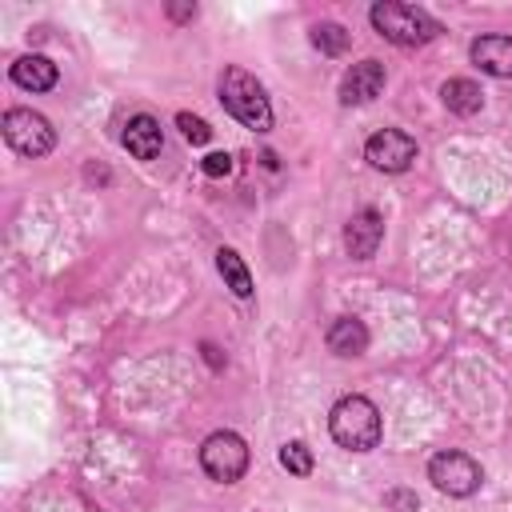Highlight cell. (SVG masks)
I'll use <instances>...</instances> for the list:
<instances>
[{
    "label": "cell",
    "mask_w": 512,
    "mask_h": 512,
    "mask_svg": "<svg viewBox=\"0 0 512 512\" xmlns=\"http://www.w3.org/2000/svg\"><path fill=\"white\" fill-rule=\"evenodd\" d=\"M368 24L376 36H384L396 48H420L428 40H436L444 28L432 12L416 8V4H400V0H380L368 8Z\"/></svg>",
    "instance_id": "1"
},
{
    "label": "cell",
    "mask_w": 512,
    "mask_h": 512,
    "mask_svg": "<svg viewBox=\"0 0 512 512\" xmlns=\"http://www.w3.org/2000/svg\"><path fill=\"white\" fill-rule=\"evenodd\" d=\"M216 92H220L224 112L236 116L244 128H252V132H268V128H272V100H268L264 84H260L248 68L228 64V68L220 72Z\"/></svg>",
    "instance_id": "2"
},
{
    "label": "cell",
    "mask_w": 512,
    "mask_h": 512,
    "mask_svg": "<svg viewBox=\"0 0 512 512\" xmlns=\"http://www.w3.org/2000/svg\"><path fill=\"white\" fill-rule=\"evenodd\" d=\"M328 432H332V440H336L340 448H348V452H372V448L380 444V436H384V420H380V408H376L368 396L352 392V396H340V400L332 404V412H328Z\"/></svg>",
    "instance_id": "3"
},
{
    "label": "cell",
    "mask_w": 512,
    "mask_h": 512,
    "mask_svg": "<svg viewBox=\"0 0 512 512\" xmlns=\"http://www.w3.org/2000/svg\"><path fill=\"white\" fill-rule=\"evenodd\" d=\"M248 460H252L248 440L232 428H220V432L204 436V444H200V468L216 484H236L248 472Z\"/></svg>",
    "instance_id": "4"
},
{
    "label": "cell",
    "mask_w": 512,
    "mask_h": 512,
    "mask_svg": "<svg viewBox=\"0 0 512 512\" xmlns=\"http://www.w3.org/2000/svg\"><path fill=\"white\" fill-rule=\"evenodd\" d=\"M0 132L8 140L12 152L28 156V160H40L56 148V128L44 112H32V108H8L4 120H0Z\"/></svg>",
    "instance_id": "5"
},
{
    "label": "cell",
    "mask_w": 512,
    "mask_h": 512,
    "mask_svg": "<svg viewBox=\"0 0 512 512\" xmlns=\"http://www.w3.org/2000/svg\"><path fill=\"white\" fill-rule=\"evenodd\" d=\"M428 480H432L436 492L464 500V496L480 492V484H484V468H480L468 452L444 448V452H436V456L428 460Z\"/></svg>",
    "instance_id": "6"
},
{
    "label": "cell",
    "mask_w": 512,
    "mask_h": 512,
    "mask_svg": "<svg viewBox=\"0 0 512 512\" xmlns=\"http://www.w3.org/2000/svg\"><path fill=\"white\" fill-rule=\"evenodd\" d=\"M416 140L404 132V128H380L364 140V160L376 168V172H388V176H400L416 164Z\"/></svg>",
    "instance_id": "7"
},
{
    "label": "cell",
    "mask_w": 512,
    "mask_h": 512,
    "mask_svg": "<svg viewBox=\"0 0 512 512\" xmlns=\"http://www.w3.org/2000/svg\"><path fill=\"white\" fill-rule=\"evenodd\" d=\"M384 84H388V68L376 60V56H364V60H356L348 72H344V80H340V104H368V100H376L380 92H384Z\"/></svg>",
    "instance_id": "8"
},
{
    "label": "cell",
    "mask_w": 512,
    "mask_h": 512,
    "mask_svg": "<svg viewBox=\"0 0 512 512\" xmlns=\"http://www.w3.org/2000/svg\"><path fill=\"white\" fill-rule=\"evenodd\" d=\"M380 240H384V216L376 208H360V212L348 216V224H344V252L352 260H372Z\"/></svg>",
    "instance_id": "9"
},
{
    "label": "cell",
    "mask_w": 512,
    "mask_h": 512,
    "mask_svg": "<svg viewBox=\"0 0 512 512\" xmlns=\"http://www.w3.org/2000/svg\"><path fill=\"white\" fill-rule=\"evenodd\" d=\"M468 56L472 64L492 76V80H512V36L504 32H488V36H476L468 44Z\"/></svg>",
    "instance_id": "10"
},
{
    "label": "cell",
    "mask_w": 512,
    "mask_h": 512,
    "mask_svg": "<svg viewBox=\"0 0 512 512\" xmlns=\"http://www.w3.org/2000/svg\"><path fill=\"white\" fill-rule=\"evenodd\" d=\"M8 76H12V84L24 88V92H52V88L60 84V68H56L48 56H40V52L16 56L12 68H8Z\"/></svg>",
    "instance_id": "11"
},
{
    "label": "cell",
    "mask_w": 512,
    "mask_h": 512,
    "mask_svg": "<svg viewBox=\"0 0 512 512\" xmlns=\"http://www.w3.org/2000/svg\"><path fill=\"white\" fill-rule=\"evenodd\" d=\"M124 148H128V156H136V160H156L160 152H164V128H160V120L156 116H148V112H136V116H128V124H124Z\"/></svg>",
    "instance_id": "12"
},
{
    "label": "cell",
    "mask_w": 512,
    "mask_h": 512,
    "mask_svg": "<svg viewBox=\"0 0 512 512\" xmlns=\"http://www.w3.org/2000/svg\"><path fill=\"white\" fill-rule=\"evenodd\" d=\"M440 100H444V108L456 112V116H476V112L484 108V92H480V84L468 80V76L444 80V84H440Z\"/></svg>",
    "instance_id": "13"
},
{
    "label": "cell",
    "mask_w": 512,
    "mask_h": 512,
    "mask_svg": "<svg viewBox=\"0 0 512 512\" xmlns=\"http://www.w3.org/2000/svg\"><path fill=\"white\" fill-rule=\"evenodd\" d=\"M364 348H368L364 320H356V316L332 320V328H328V352H336V356H364Z\"/></svg>",
    "instance_id": "14"
},
{
    "label": "cell",
    "mask_w": 512,
    "mask_h": 512,
    "mask_svg": "<svg viewBox=\"0 0 512 512\" xmlns=\"http://www.w3.org/2000/svg\"><path fill=\"white\" fill-rule=\"evenodd\" d=\"M216 272L224 276V288H232V296L252 300V272L236 248H216Z\"/></svg>",
    "instance_id": "15"
},
{
    "label": "cell",
    "mask_w": 512,
    "mask_h": 512,
    "mask_svg": "<svg viewBox=\"0 0 512 512\" xmlns=\"http://www.w3.org/2000/svg\"><path fill=\"white\" fill-rule=\"evenodd\" d=\"M308 40H312V48H320L324 56H340V52H348L352 32H348L344 24H336V20H320V24L308 32Z\"/></svg>",
    "instance_id": "16"
},
{
    "label": "cell",
    "mask_w": 512,
    "mask_h": 512,
    "mask_svg": "<svg viewBox=\"0 0 512 512\" xmlns=\"http://www.w3.org/2000/svg\"><path fill=\"white\" fill-rule=\"evenodd\" d=\"M280 464H284L292 476H308V472H312V448L300 444V440H288V444L280 448Z\"/></svg>",
    "instance_id": "17"
},
{
    "label": "cell",
    "mask_w": 512,
    "mask_h": 512,
    "mask_svg": "<svg viewBox=\"0 0 512 512\" xmlns=\"http://www.w3.org/2000/svg\"><path fill=\"white\" fill-rule=\"evenodd\" d=\"M176 128H180V136H184L188 144H208V140H212L208 120H200V116H192V112H176Z\"/></svg>",
    "instance_id": "18"
},
{
    "label": "cell",
    "mask_w": 512,
    "mask_h": 512,
    "mask_svg": "<svg viewBox=\"0 0 512 512\" xmlns=\"http://www.w3.org/2000/svg\"><path fill=\"white\" fill-rule=\"evenodd\" d=\"M384 508H392V512H416L420 508V496L412 488H388L384 492Z\"/></svg>",
    "instance_id": "19"
},
{
    "label": "cell",
    "mask_w": 512,
    "mask_h": 512,
    "mask_svg": "<svg viewBox=\"0 0 512 512\" xmlns=\"http://www.w3.org/2000/svg\"><path fill=\"white\" fill-rule=\"evenodd\" d=\"M200 168H204V176H228L232 172V156L228 152H208L200 160Z\"/></svg>",
    "instance_id": "20"
},
{
    "label": "cell",
    "mask_w": 512,
    "mask_h": 512,
    "mask_svg": "<svg viewBox=\"0 0 512 512\" xmlns=\"http://www.w3.org/2000/svg\"><path fill=\"white\" fill-rule=\"evenodd\" d=\"M164 12H168L172 20H180V24H184V20H196V12H200V8H196V4H168Z\"/></svg>",
    "instance_id": "21"
},
{
    "label": "cell",
    "mask_w": 512,
    "mask_h": 512,
    "mask_svg": "<svg viewBox=\"0 0 512 512\" xmlns=\"http://www.w3.org/2000/svg\"><path fill=\"white\" fill-rule=\"evenodd\" d=\"M200 352H204V360H208L212 368H220V364H224V360H220V352H216L212 344H200Z\"/></svg>",
    "instance_id": "22"
}]
</instances>
